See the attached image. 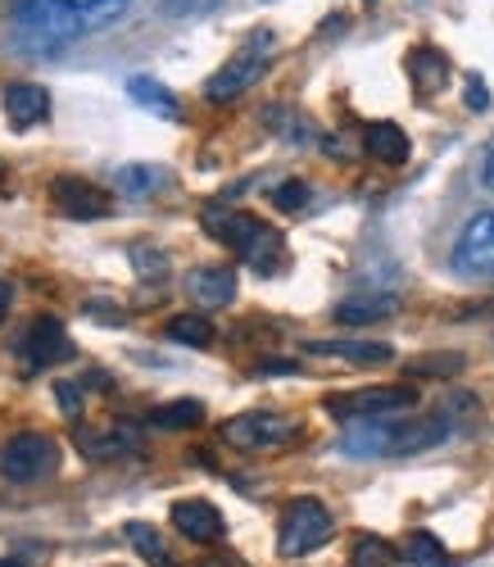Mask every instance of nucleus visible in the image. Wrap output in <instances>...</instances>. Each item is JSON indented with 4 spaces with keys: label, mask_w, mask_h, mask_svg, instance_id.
Here are the masks:
<instances>
[{
    "label": "nucleus",
    "mask_w": 494,
    "mask_h": 567,
    "mask_svg": "<svg viewBox=\"0 0 494 567\" xmlns=\"http://www.w3.org/2000/svg\"><path fill=\"white\" fill-rule=\"evenodd\" d=\"M132 0H14L19 37L32 51H60L73 37L114 23Z\"/></svg>",
    "instance_id": "obj_1"
},
{
    "label": "nucleus",
    "mask_w": 494,
    "mask_h": 567,
    "mask_svg": "<svg viewBox=\"0 0 494 567\" xmlns=\"http://www.w3.org/2000/svg\"><path fill=\"white\" fill-rule=\"evenodd\" d=\"M205 231L214 236V241H223V246H231L245 264H250L255 272H264V277H272V272H281L286 268V241H281V231L277 227H268V223H259L255 214H245V209H223V205H214V209H205Z\"/></svg>",
    "instance_id": "obj_2"
},
{
    "label": "nucleus",
    "mask_w": 494,
    "mask_h": 567,
    "mask_svg": "<svg viewBox=\"0 0 494 567\" xmlns=\"http://www.w3.org/2000/svg\"><path fill=\"white\" fill-rule=\"evenodd\" d=\"M331 532H336L331 508L322 499L305 495V499L286 504V513H281V523H277V554L281 558H305V554L322 549L331 540Z\"/></svg>",
    "instance_id": "obj_3"
},
{
    "label": "nucleus",
    "mask_w": 494,
    "mask_h": 567,
    "mask_svg": "<svg viewBox=\"0 0 494 567\" xmlns=\"http://www.w3.org/2000/svg\"><path fill=\"white\" fill-rule=\"evenodd\" d=\"M55 463H60V450L51 436L19 432L14 441H6V450H0V477L14 482V486H28V482L51 477Z\"/></svg>",
    "instance_id": "obj_4"
},
{
    "label": "nucleus",
    "mask_w": 494,
    "mask_h": 567,
    "mask_svg": "<svg viewBox=\"0 0 494 567\" xmlns=\"http://www.w3.org/2000/svg\"><path fill=\"white\" fill-rule=\"evenodd\" d=\"M413 404H418V391H409V386H368V391H350V395H331L327 413L340 422H372V417L409 413Z\"/></svg>",
    "instance_id": "obj_5"
},
{
    "label": "nucleus",
    "mask_w": 494,
    "mask_h": 567,
    "mask_svg": "<svg viewBox=\"0 0 494 567\" xmlns=\"http://www.w3.org/2000/svg\"><path fill=\"white\" fill-rule=\"evenodd\" d=\"M268 51H272V37H268V32L255 37L236 60H227V64L205 82V101L223 105V101L240 96V91H250V86L264 78V69H268Z\"/></svg>",
    "instance_id": "obj_6"
},
{
    "label": "nucleus",
    "mask_w": 494,
    "mask_h": 567,
    "mask_svg": "<svg viewBox=\"0 0 494 567\" xmlns=\"http://www.w3.org/2000/svg\"><path fill=\"white\" fill-rule=\"evenodd\" d=\"M223 441L236 445V450H281L295 441V422L281 417V413H268V409H255V413H236L223 422Z\"/></svg>",
    "instance_id": "obj_7"
},
{
    "label": "nucleus",
    "mask_w": 494,
    "mask_h": 567,
    "mask_svg": "<svg viewBox=\"0 0 494 567\" xmlns=\"http://www.w3.org/2000/svg\"><path fill=\"white\" fill-rule=\"evenodd\" d=\"M14 350L23 354V372H37V368L64 363V359L73 354L69 332H64V322H60V318H51V313L32 318V322H28V332L19 337V346H14Z\"/></svg>",
    "instance_id": "obj_8"
},
{
    "label": "nucleus",
    "mask_w": 494,
    "mask_h": 567,
    "mask_svg": "<svg viewBox=\"0 0 494 567\" xmlns=\"http://www.w3.org/2000/svg\"><path fill=\"white\" fill-rule=\"evenodd\" d=\"M454 272L463 277H494V214H476L454 241Z\"/></svg>",
    "instance_id": "obj_9"
},
{
    "label": "nucleus",
    "mask_w": 494,
    "mask_h": 567,
    "mask_svg": "<svg viewBox=\"0 0 494 567\" xmlns=\"http://www.w3.org/2000/svg\"><path fill=\"white\" fill-rule=\"evenodd\" d=\"M51 205H55L64 218H82V223L110 214V196L101 192V186L86 182V177H73V173H64V177L51 182Z\"/></svg>",
    "instance_id": "obj_10"
},
{
    "label": "nucleus",
    "mask_w": 494,
    "mask_h": 567,
    "mask_svg": "<svg viewBox=\"0 0 494 567\" xmlns=\"http://www.w3.org/2000/svg\"><path fill=\"white\" fill-rule=\"evenodd\" d=\"M450 436H454V417H450V413H431V417H418V422H394V445H390V458L435 450V445H444Z\"/></svg>",
    "instance_id": "obj_11"
},
{
    "label": "nucleus",
    "mask_w": 494,
    "mask_h": 567,
    "mask_svg": "<svg viewBox=\"0 0 494 567\" xmlns=\"http://www.w3.org/2000/svg\"><path fill=\"white\" fill-rule=\"evenodd\" d=\"M173 527H177L186 540H195V545H218L223 532H227L223 513H218L209 499H177V504H173Z\"/></svg>",
    "instance_id": "obj_12"
},
{
    "label": "nucleus",
    "mask_w": 494,
    "mask_h": 567,
    "mask_svg": "<svg viewBox=\"0 0 494 567\" xmlns=\"http://www.w3.org/2000/svg\"><path fill=\"white\" fill-rule=\"evenodd\" d=\"M73 441L86 458H114V454H136L141 450V432L132 427V422H110V427H101V432H86V427L78 432L73 427Z\"/></svg>",
    "instance_id": "obj_13"
},
{
    "label": "nucleus",
    "mask_w": 494,
    "mask_h": 567,
    "mask_svg": "<svg viewBox=\"0 0 494 567\" xmlns=\"http://www.w3.org/2000/svg\"><path fill=\"white\" fill-rule=\"evenodd\" d=\"M390 445H394V422L390 417L354 422V427L340 436V454H350V458H390Z\"/></svg>",
    "instance_id": "obj_14"
},
{
    "label": "nucleus",
    "mask_w": 494,
    "mask_h": 567,
    "mask_svg": "<svg viewBox=\"0 0 494 567\" xmlns=\"http://www.w3.org/2000/svg\"><path fill=\"white\" fill-rule=\"evenodd\" d=\"M186 291L195 305H205V309H223L236 300V272L223 268V264H205V268H195L186 277Z\"/></svg>",
    "instance_id": "obj_15"
},
{
    "label": "nucleus",
    "mask_w": 494,
    "mask_h": 567,
    "mask_svg": "<svg viewBox=\"0 0 494 567\" xmlns=\"http://www.w3.org/2000/svg\"><path fill=\"white\" fill-rule=\"evenodd\" d=\"M0 101H6V118H10L19 132L51 114V96H45V86H37V82H10Z\"/></svg>",
    "instance_id": "obj_16"
},
{
    "label": "nucleus",
    "mask_w": 494,
    "mask_h": 567,
    "mask_svg": "<svg viewBox=\"0 0 494 567\" xmlns=\"http://www.w3.org/2000/svg\"><path fill=\"white\" fill-rule=\"evenodd\" d=\"M409 82H413L418 96H435V91L450 82V60H444L435 45H418L409 55Z\"/></svg>",
    "instance_id": "obj_17"
},
{
    "label": "nucleus",
    "mask_w": 494,
    "mask_h": 567,
    "mask_svg": "<svg viewBox=\"0 0 494 567\" xmlns=\"http://www.w3.org/2000/svg\"><path fill=\"white\" fill-rule=\"evenodd\" d=\"M305 350L309 354H331V359H344V363H359V368L390 363V354H394L385 341H309Z\"/></svg>",
    "instance_id": "obj_18"
},
{
    "label": "nucleus",
    "mask_w": 494,
    "mask_h": 567,
    "mask_svg": "<svg viewBox=\"0 0 494 567\" xmlns=\"http://www.w3.org/2000/svg\"><path fill=\"white\" fill-rule=\"evenodd\" d=\"M394 309H400V300H394V296H377V291H368V296L340 300V305H336V322H344V327H368V322H385V318H394Z\"/></svg>",
    "instance_id": "obj_19"
},
{
    "label": "nucleus",
    "mask_w": 494,
    "mask_h": 567,
    "mask_svg": "<svg viewBox=\"0 0 494 567\" xmlns=\"http://www.w3.org/2000/svg\"><path fill=\"white\" fill-rule=\"evenodd\" d=\"M363 151L381 164H404L409 159V136L400 123H368L363 132Z\"/></svg>",
    "instance_id": "obj_20"
},
{
    "label": "nucleus",
    "mask_w": 494,
    "mask_h": 567,
    "mask_svg": "<svg viewBox=\"0 0 494 567\" xmlns=\"http://www.w3.org/2000/svg\"><path fill=\"white\" fill-rule=\"evenodd\" d=\"M114 186L132 200L155 196V192L168 186V168H159V164H123V168H114Z\"/></svg>",
    "instance_id": "obj_21"
},
{
    "label": "nucleus",
    "mask_w": 494,
    "mask_h": 567,
    "mask_svg": "<svg viewBox=\"0 0 494 567\" xmlns=\"http://www.w3.org/2000/svg\"><path fill=\"white\" fill-rule=\"evenodd\" d=\"M200 417H205L200 400H173V404H159V409L145 413V427H155V432H186Z\"/></svg>",
    "instance_id": "obj_22"
},
{
    "label": "nucleus",
    "mask_w": 494,
    "mask_h": 567,
    "mask_svg": "<svg viewBox=\"0 0 494 567\" xmlns=\"http://www.w3.org/2000/svg\"><path fill=\"white\" fill-rule=\"evenodd\" d=\"M127 96H132L141 110L159 114V118H177V114H182L177 101H173V91H168L164 82H155V78H132V82H127Z\"/></svg>",
    "instance_id": "obj_23"
},
{
    "label": "nucleus",
    "mask_w": 494,
    "mask_h": 567,
    "mask_svg": "<svg viewBox=\"0 0 494 567\" xmlns=\"http://www.w3.org/2000/svg\"><path fill=\"white\" fill-rule=\"evenodd\" d=\"M127 532V540H132V549L151 563V567H177V558H173V549L164 545V536L151 527V523H127L123 527Z\"/></svg>",
    "instance_id": "obj_24"
},
{
    "label": "nucleus",
    "mask_w": 494,
    "mask_h": 567,
    "mask_svg": "<svg viewBox=\"0 0 494 567\" xmlns=\"http://www.w3.org/2000/svg\"><path fill=\"white\" fill-rule=\"evenodd\" d=\"M168 337H173L177 346L205 350V346H214V322L200 318V313H177V318H168Z\"/></svg>",
    "instance_id": "obj_25"
},
{
    "label": "nucleus",
    "mask_w": 494,
    "mask_h": 567,
    "mask_svg": "<svg viewBox=\"0 0 494 567\" xmlns=\"http://www.w3.org/2000/svg\"><path fill=\"white\" fill-rule=\"evenodd\" d=\"M400 563V549L381 536H359L350 549V567H394Z\"/></svg>",
    "instance_id": "obj_26"
},
{
    "label": "nucleus",
    "mask_w": 494,
    "mask_h": 567,
    "mask_svg": "<svg viewBox=\"0 0 494 567\" xmlns=\"http://www.w3.org/2000/svg\"><path fill=\"white\" fill-rule=\"evenodd\" d=\"M463 368H467V359L454 354V350H435V354L409 359V377H459Z\"/></svg>",
    "instance_id": "obj_27"
},
{
    "label": "nucleus",
    "mask_w": 494,
    "mask_h": 567,
    "mask_svg": "<svg viewBox=\"0 0 494 567\" xmlns=\"http://www.w3.org/2000/svg\"><path fill=\"white\" fill-rule=\"evenodd\" d=\"M404 558L418 563V567H440V563H444V545H440L431 532H409V540H404Z\"/></svg>",
    "instance_id": "obj_28"
},
{
    "label": "nucleus",
    "mask_w": 494,
    "mask_h": 567,
    "mask_svg": "<svg viewBox=\"0 0 494 567\" xmlns=\"http://www.w3.org/2000/svg\"><path fill=\"white\" fill-rule=\"evenodd\" d=\"M127 255H132V268H136L145 281H164V277H168V255H159V250H151V246H132Z\"/></svg>",
    "instance_id": "obj_29"
},
{
    "label": "nucleus",
    "mask_w": 494,
    "mask_h": 567,
    "mask_svg": "<svg viewBox=\"0 0 494 567\" xmlns=\"http://www.w3.org/2000/svg\"><path fill=\"white\" fill-rule=\"evenodd\" d=\"M272 200H277V209H286V214H300V209L309 205V186H305V182H281L277 192H272Z\"/></svg>",
    "instance_id": "obj_30"
},
{
    "label": "nucleus",
    "mask_w": 494,
    "mask_h": 567,
    "mask_svg": "<svg viewBox=\"0 0 494 567\" xmlns=\"http://www.w3.org/2000/svg\"><path fill=\"white\" fill-rule=\"evenodd\" d=\"M223 0H164V14H173V19H191V14H209V10H218Z\"/></svg>",
    "instance_id": "obj_31"
},
{
    "label": "nucleus",
    "mask_w": 494,
    "mask_h": 567,
    "mask_svg": "<svg viewBox=\"0 0 494 567\" xmlns=\"http://www.w3.org/2000/svg\"><path fill=\"white\" fill-rule=\"evenodd\" d=\"M55 400H60L64 417H78L82 413V386L78 382H55Z\"/></svg>",
    "instance_id": "obj_32"
},
{
    "label": "nucleus",
    "mask_w": 494,
    "mask_h": 567,
    "mask_svg": "<svg viewBox=\"0 0 494 567\" xmlns=\"http://www.w3.org/2000/svg\"><path fill=\"white\" fill-rule=\"evenodd\" d=\"M86 313H91L95 322H114V327H119V322H127V318H123V309H119V305H105V300H91V305H86Z\"/></svg>",
    "instance_id": "obj_33"
},
{
    "label": "nucleus",
    "mask_w": 494,
    "mask_h": 567,
    "mask_svg": "<svg viewBox=\"0 0 494 567\" xmlns=\"http://www.w3.org/2000/svg\"><path fill=\"white\" fill-rule=\"evenodd\" d=\"M467 110H490V91H485V82L481 78H467Z\"/></svg>",
    "instance_id": "obj_34"
},
{
    "label": "nucleus",
    "mask_w": 494,
    "mask_h": 567,
    "mask_svg": "<svg viewBox=\"0 0 494 567\" xmlns=\"http://www.w3.org/2000/svg\"><path fill=\"white\" fill-rule=\"evenodd\" d=\"M481 182H485L490 192H494V146L485 151V164H481Z\"/></svg>",
    "instance_id": "obj_35"
},
{
    "label": "nucleus",
    "mask_w": 494,
    "mask_h": 567,
    "mask_svg": "<svg viewBox=\"0 0 494 567\" xmlns=\"http://www.w3.org/2000/svg\"><path fill=\"white\" fill-rule=\"evenodd\" d=\"M10 300H14V291H10V281H0V322H6V313H10Z\"/></svg>",
    "instance_id": "obj_36"
},
{
    "label": "nucleus",
    "mask_w": 494,
    "mask_h": 567,
    "mask_svg": "<svg viewBox=\"0 0 494 567\" xmlns=\"http://www.w3.org/2000/svg\"><path fill=\"white\" fill-rule=\"evenodd\" d=\"M0 567H19V563L14 558H0Z\"/></svg>",
    "instance_id": "obj_37"
},
{
    "label": "nucleus",
    "mask_w": 494,
    "mask_h": 567,
    "mask_svg": "<svg viewBox=\"0 0 494 567\" xmlns=\"http://www.w3.org/2000/svg\"><path fill=\"white\" fill-rule=\"evenodd\" d=\"M0 173H6V168H0Z\"/></svg>",
    "instance_id": "obj_38"
}]
</instances>
